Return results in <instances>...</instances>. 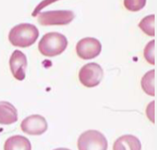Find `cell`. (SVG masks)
Instances as JSON below:
<instances>
[{
    "instance_id": "obj_1",
    "label": "cell",
    "mask_w": 157,
    "mask_h": 150,
    "mask_svg": "<svg viewBox=\"0 0 157 150\" xmlns=\"http://www.w3.org/2000/svg\"><path fill=\"white\" fill-rule=\"evenodd\" d=\"M38 36L39 30L35 25L24 23L10 30L9 40L13 46L26 48L34 44Z\"/></svg>"
},
{
    "instance_id": "obj_2",
    "label": "cell",
    "mask_w": 157,
    "mask_h": 150,
    "mask_svg": "<svg viewBox=\"0 0 157 150\" xmlns=\"http://www.w3.org/2000/svg\"><path fill=\"white\" fill-rule=\"evenodd\" d=\"M68 46V40L64 34L50 32L44 34L38 44V49L43 56L54 57L62 54Z\"/></svg>"
},
{
    "instance_id": "obj_3",
    "label": "cell",
    "mask_w": 157,
    "mask_h": 150,
    "mask_svg": "<svg viewBox=\"0 0 157 150\" xmlns=\"http://www.w3.org/2000/svg\"><path fill=\"white\" fill-rule=\"evenodd\" d=\"M78 150H107L106 137L96 130H89L81 134L77 142Z\"/></svg>"
},
{
    "instance_id": "obj_4",
    "label": "cell",
    "mask_w": 157,
    "mask_h": 150,
    "mask_svg": "<svg viewBox=\"0 0 157 150\" xmlns=\"http://www.w3.org/2000/svg\"><path fill=\"white\" fill-rule=\"evenodd\" d=\"M103 78L104 71L102 67L96 63L86 64L78 72V79L81 84L86 88L97 86L101 82Z\"/></svg>"
},
{
    "instance_id": "obj_5",
    "label": "cell",
    "mask_w": 157,
    "mask_h": 150,
    "mask_svg": "<svg viewBox=\"0 0 157 150\" xmlns=\"http://www.w3.org/2000/svg\"><path fill=\"white\" fill-rule=\"evenodd\" d=\"M75 17L71 10H52L41 13L38 16V22L43 26L67 25Z\"/></svg>"
},
{
    "instance_id": "obj_6",
    "label": "cell",
    "mask_w": 157,
    "mask_h": 150,
    "mask_svg": "<svg viewBox=\"0 0 157 150\" xmlns=\"http://www.w3.org/2000/svg\"><path fill=\"white\" fill-rule=\"evenodd\" d=\"M102 49L101 43L95 38H84L76 45V52L78 57L83 59H91L100 55Z\"/></svg>"
},
{
    "instance_id": "obj_7",
    "label": "cell",
    "mask_w": 157,
    "mask_h": 150,
    "mask_svg": "<svg viewBox=\"0 0 157 150\" xmlns=\"http://www.w3.org/2000/svg\"><path fill=\"white\" fill-rule=\"evenodd\" d=\"M21 130L30 135H40L48 129L46 119L40 115H31L22 121Z\"/></svg>"
},
{
    "instance_id": "obj_8",
    "label": "cell",
    "mask_w": 157,
    "mask_h": 150,
    "mask_svg": "<svg viewBox=\"0 0 157 150\" xmlns=\"http://www.w3.org/2000/svg\"><path fill=\"white\" fill-rule=\"evenodd\" d=\"M27 60L25 54L20 50H15L10 59V67L14 78L18 81H23L26 77Z\"/></svg>"
},
{
    "instance_id": "obj_9",
    "label": "cell",
    "mask_w": 157,
    "mask_h": 150,
    "mask_svg": "<svg viewBox=\"0 0 157 150\" xmlns=\"http://www.w3.org/2000/svg\"><path fill=\"white\" fill-rule=\"evenodd\" d=\"M17 120L18 113L15 106L9 102H0V124H12Z\"/></svg>"
},
{
    "instance_id": "obj_10",
    "label": "cell",
    "mask_w": 157,
    "mask_h": 150,
    "mask_svg": "<svg viewBox=\"0 0 157 150\" xmlns=\"http://www.w3.org/2000/svg\"><path fill=\"white\" fill-rule=\"evenodd\" d=\"M142 145L137 137L132 135H124L114 142L113 150H141Z\"/></svg>"
},
{
    "instance_id": "obj_11",
    "label": "cell",
    "mask_w": 157,
    "mask_h": 150,
    "mask_svg": "<svg viewBox=\"0 0 157 150\" xmlns=\"http://www.w3.org/2000/svg\"><path fill=\"white\" fill-rule=\"evenodd\" d=\"M31 143L28 138L22 135H14L6 141L4 150H31Z\"/></svg>"
},
{
    "instance_id": "obj_12",
    "label": "cell",
    "mask_w": 157,
    "mask_h": 150,
    "mask_svg": "<svg viewBox=\"0 0 157 150\" xmlns=\"http://www.w3.org/2000/svg\"><path fill=\"white\" fill-rule=\"evenodd\" d=\"M141 85L146 94L151 96L155 95V70H152L144 75Z\"/></svg>"
},
{
    "instance_id": "obj_13",
    "label": "cell",
    "mask_w": 157,
    "mask_h": 150,
    "mask_svg": "<svg viewBox=\"0 0 157 150\" xmlns=\"http://www.w3.org/2000/svg\"><path fill=\"white\" fill-rule=\"evenodd\" d=\"M139 27L141 30L149 36L155 35V15H149L140 21Z\"/></svg>"
},
{
    "instance_id": "obj_14",
    "label": "cell",
    "mask_w": 157,
    "mask_h": 150,
    "mask_svg": "<svg viewBox=\"0 0 157 150\" xmlns=\"http://www.w3.org/2000/svg\"><path fill=\"white\" fill-rule=\"evenodd\" d=\"M144 57L150 64H155V40H152L145 46L144 49Z\"/></svg>"
},
{
    "instance_id": "obj_15",
    "label": "cell",
    "mask_w": 157,
    "mask_h": 150,
    "mask_svg": "<svg viewBox=\"0 0 157 150\" xmlns=\"http://www.w3.org/2000/svg\"><path fill=\"white\" fill-rule=\"evenodd\" d=\"M146 0H124V5L127 10L137 12L145 7Z\"/></svg>"
},
{
    "instance_id": "obj_16",
    "label": "cell",
    "mask_w": 157,
    "mask_h": 150,
    "mask_svg": "<svg viewBox=\"0 0 157 150\" xmlns=\"http://www.w3.org/2000/svg\"><path fill=\"white\" fill-rule=\"evenodd\" d=\"M55 0H44V1H43L42 2H40V3L39 4L37 7H36L35 10L33 11V17H35V16L38 14L39 11H40V10H41L43 8H44L46 6L48 5L49 3H52V2H55Z\"/></svg>"
},
{
    "instance_id": "obj_17",
    "label": "cell",
    "mask_w": 157,
    "mask_h": 150,
    "mask_svg": "<svg viewBox=\"0 0 157 150\" xmlns=\"http://www.w3.org/2000/svg\"><path fill=\"white\" fill-rule=\"evenodd\" d=\"M54 150H70L69 148H56V149H54Z\"/></svg>"
}]
</instances>
